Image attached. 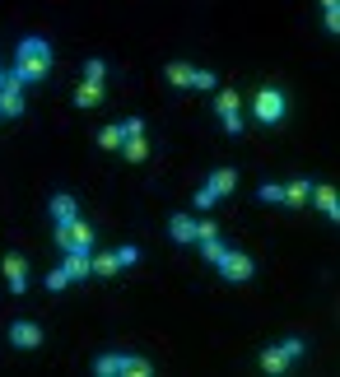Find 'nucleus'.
Returning <instances> with one entry per match:
<instances>
[{"label": "nucleus", "instance_id": "nucleus-6", "mask_svg": "<svg viewBox=\"0 0 340 377\" xmlns=\"http://www.w3.org/2000/svg\"><path fill=\"white\" fill-rule=\"evenodd\" d=\"M215 112L224 117V131H228V135H238V131H242V103H238V93H233V89H219Z\"/></svg>", "mask_w": 340, "mask_h": 377}, {"label": "nucleus", "instance_id": "nucleus-5", "mask_svg": "<svg viewBox=\"0 0 340 377\" xmlns=\"http://www.w3.org/2000/svg\"><path fill=\"white\" fill-rule=\"evenodd\" d=\"M215 266H219V275H224V279H233V284H242V279H252V275H257V266H252V256H242V252H228V247L219 252V261H215Z\"/></svg>", "mask_w": 340, "mask_h": 377}, {"label": "nucleus", "instance_id": "nucleus-16", "mask_svg": "<svg viewBox=\"0 0 340 377\" xmlns=\"http://www.w3.org/2000/svg\"><path fill=\"white\" fill-rule=\"evenodd\" d=\"M75 214H80V210H75V196H52V219H57V224H70Z\"/></svg>", "mask_w": 340, "mask_h": 377}, {"label": "nucleus", "instance_id": "nucleus-26", "mask_svg": "<svg viewBox=\"0 0 340 377\" xmlns=\"http://www.w3.org/2000/svg\"><path fill=\"white\" fill-rule=\"evenodd\" d=\"M215 191H210V187H201V191H196V210H210V205H215Z\"/></svg>", "mask_w": 340, "mask_h": 377}, {"label": "nucleus", "instance_id": "nucleus-10", "mask_svg": "<svg viewBox=\"0 0 340 377\" xmlns=\"http://www.w3.org/2000/svg\"><path fill=\"white\" fill-rule=\"evenodd\" d=\"M10 340L19 344V349H37V344H42V331H37L33 322H14L10 326Z\"/></svg>", "mask_w": 340, "mask_h": 377}, {"label": "nucleus", "instance_id": "nucleus-30", "mask_svg": "<svg viewBox=\"0 0 340 377\" xmlns=\"http://www.w3.org/2000/svg\"><path fill=\"white\" fill-rule=\"evenodd\" d=\"M126 135H145V126H140V122H136V117H131V122H126V126H122V140H126Z\"/></svg>", "mask_w": 340, "mask_h": 377}, {"label": "nucleus", "instance_id": "nucleus-1", "mask_svg": "<svg viewBox=\"0 0 340 377\" xmlns=\"http://www.w3.org/2000/svg\"><path fill=\"white\" fill-rule=\"evenodd\" d=\"M47 70H52V47H47V37H23L19 52H14V79H19V84H33Z\"/></svg>", "mask_w": 340, "mask_h": 377}, {"label": "nucleus", "instance_id": "nucleus-12", "mask_svg": "<svg viewBox=\"0 0 340 377\" xmlns=\"http://www.w3.org/2000/svg\"><path fill=\"white\" fill-rule=\"evenodd\" d=\"M289 364H294V359H289V349H284V344H280V349L271 344V349L261 354V373H284Z\"/></svg>", "mask_w": 340, "mask_h": 377}, {"label": "nucleus", "instance_id": "nucleus-31", "mask_svg": "<svg viewBox=\"0 0 340 377\" xmlns=\"http://www.w3.org/2000/svg\"><path fill=\"white\" fill-rule=\"evenodd\" d=\"M322 5H327V10H340V0H322Z\"/></svg>", "mask_w": 340, "mask_h": 377}, {"label": "nucleus", "instance_id": "nucleus-28", "mask_svg": "<svg viewBox=\"0 0 340 377\" xmlns=\"http://www.w3.org/2000/svg\"><path fill=\"white\" fill-rule=\"evenodd\" d=\"M66 284H70V275H66V270H61V266L52 270V275H47V289H66Z\"/></svg>", "mask_w": 340, "mask_h": 377}, {"label": "nucleus", "instance_id": "nucleus-17", "mask_svg": "<svg viewBox=\"0 0 340 377\" xmlns=\"http://www.w3.org/2000/svg\"><path fill=\"white\" fill-rule=\"evenodd\" d=\"M122 154L131 158V163H140V158H149V144H145V135H126V140H122Z\"/></svg>", "mask_w": 340, "mask_h": 377}, {"label": "nucleus", "instance_id": "nucleus-22", "mask_svg": "<svg viewBox=\"0 0 340 377\" xmlns=\"http://www.w3.org/2000/svg\"><path fill=\"white\" fill-rule=\"evenodd\" d=\"M196 243H201V256H205V261H219V252H224L219 233H210V238H196Z\"/></svg>", "mask_w": 340, "mask_h": 377}, {"label": "nucleus", "instance_id": "nucleus-3", "mask_svg": "<svg viewBox=\"0 0 340 377\" xmlns=\"http://www.w3.org/2000/svg\"><path fill=\"white\" fill-rule=\"evenodd\" d=\"M57 243H61V252H89L93 247V224H84L80 214L70 224H57Z\"/></svg>", "mask_w": 340, "mask_h": 377}, {"label": "nucleus", "instance_id": "nucleus-11", "mask_svg": "<svg viewBox=\"0 0 340 377\" xmlns=\"http://www.w3.org/2000/svg\"><path fill=\"white\" fill-rule=\"evenodd\" d=\"M205 187L215 191V196H228V191L238 187V173H233V168H215V173H210V182H205Z\"/></svg>", "mask_w": 340, "mask_h": 377}, {"label": "nucleus", "instance_id": "nucleus-19", "mask_svg": "<svg viewBox=\"0 0 340 377\" xmlns=\"http://www.w3.org/2000/svg\"><path fill=\"white\" fill-rule=\"evenodd\" d=\"M122 373L126 377H149L154 368H149V359H140V354H122Z\"/></svg>", "mask_w": 340, "mask_h": 377}, {"label": "nucleus", "instance_id": "nucleus-25", "mask_svg": "<svg viewBox=\"0 0 340 377\" xmlns=\"http://www.w3.org/2000/svg\"><path fill=\"white\" fill-rule=\"evenodd\" d=\"M219 79L210 75V70H192V89H215Z\"/></svg>", "mask_w": 340, "mask_h": 377}, {"label": "nucleus", "instance_id": "nucleus-24", "mask_svg": "<svg viewBox=\"0 0 340 377\" xmlns=\"http://www.w3.org/2000/svg\"><path fill=\"white\" fill-rule=\"evenodd\" d=\"M102 75H107V66H102L98 56H93L89 66H84V79H89V84H102Z\"/></svg>", "mask_w": 340, "mask_h": 377}, {"label": "nucleus", "instance_id": "nucleus-4", "mask_svg": "<svg viewBox=\"0 0 340 377\" xmlns=\"http://www.w3.org/2000/svg\"><path fill=\"white\" fill-rule=\"evenodd\" d=\"M136 261H140V247H117V252L89 256V275H117L122 266H136Z\"/></svg>", "mask_w": 340, "mask_h": 377}, {"label": "nucleus", "instance_id": "nucleus-29", "mask_svg": "<svg viewBox=\"0 0 340 377\" xmlns=\"http://www.w3.org/2000/svg\"><path fill=\"white\" fill-rule=\"evenodd\" d=\"M284 349H289V359H298V354H303V340H298V335H289V340H284Z\"/></svg>", "mask_w": 340, "mask_h": 377}, {"label": "nucleus", "instance_id": "nucleus-15", "mask_svg": "<svg viewBox=\"0 0 340 377\" xmlns=\"http://www.w3.org/2000/svg\"><path fill=\"white\" fill-rule=\"evenodd\" d=\"M61 270H66L70 279H84L89 275V252H66V266Z\"/></svg>", "mask_w": 340, "mask_h": 377}, {"label": "nucleus", "instance_id": "nucleus-23", "mask_svg": "<svg viewBox=\"0 0 340 377\" xmlns=\"http://www.w3.org/2000/svg\"><path fill=\"white\" fill-rule=\"evenodd\" d=\"M98 144H102V149H122V126H102Z\"/></svg>", "mask_w": 340, "mask_h": 377}, {"label": "nucleus", "instance_id": "nucleus-32", "mask_svg": "<svg viewBox=\"0 0 340 377\" xmlns=\"http://www.w3.org/2000/svg\"><path fill=\"white\" fill-rule=\"evenodd\" d=\"M0 84H5V70H0Z\"/></svg>", "mask_w": 340, "mask_h": 377}, {"label": "nucleus", "instance_id": "nucleus-7", "mask_svg": "<svg viewBox=\"0 0 340 377\" xmlns=\"http://www.w3.org/2000/svg\"><path fill=\"white\" fill-rule=\"evenodd\" d=\"M19 112H23V89L14 75H5V84H0V117H19Z\"/></svg>", "mask_w": 340, "mask_h": 377}, {"label": "nucleus", "instance_id": "nucleus-20", "mask_svg": "<svg viewBox=\"0 0 340 377\" xmlns=\"http://www.w3.org/2000/svg\"><path fill=\"white\" fill-rule=\"evenodd\" d=\"M192 70H196V66H187V61H172V66L163 70V75H168L172 84H177V89H192Z\"/></svg>", "mask_w": 340, "mask_h": 377}, {"label": "nucleus", "instance_id": "nucleus-27", "mask_svg": "<svg viewBox=\"0 0 340 377\" xmlns=\"http://www.w3.org/2000/svg\"><path fill=\"white\" fill-rule=\"evenodd\" d=\"M257 196L271 205V200H280V182H266V187H257Z\"/></svg>", "mask_w": 340, "mask_h": 377}, {"label": "nucleus", "instance_id": "nucleus-8", "mask_svg": "<svg viewBox=\"0 0 340 377\" xmlns=\"http://www.w3.org/2000/svg\"><path fill=\"white\" fill-rule=\"evenodd\" d=\"M0 266H5V279H10V289L14 294H23V289H28V261H23V256H5V261H0Z\"/></svg>", "mask_w": 340, "mask_h": 377}, {"label": "nucleus", "instance_id": "nucleus-21", "mask_svg": "<svg viewBox=\"0 0 340 377\" xmlns=\"http://www.w3.org/2000/svg\"><path fill=\"white\" fill-rule=\"evenodd\" d=\"M93 373H98V377H122V354H98Z\"/></svg>", "mask_w": 340, "mask_h": 377}, {"label": "nucleus", "instance_id": "nucleus-13", "mask_svg": "<svg viewBox=\"0 0 340 377\" xmlns=\"http://www.w3.org/2000/svg\"><path fill=\"white\" fill-rule=\"evenodd\" d=\"M307 196H312V182H303V178H298V182H284V187H280L284 205H303Z\"/></svg>", "mask_w": 340, "mask_h": 377}, {"label": "nucleus", "instance_id": "nucleus-14", "mask_svg": "<svg viewBox=\"0 0 340 377\" xmlns=\"http://www.w3.org/2000/svg\"><path fill=\"white\" fill-rule=\"evenodd\" d=\"M312 200H317V210L327 214V219H336V214H340V200H336V191H331V187H312Z\"/></svg>", "mask_w": 340, "mask_h": 377}, {"label": "nucleus", "instance_id": "nucleus-18", "mask_svg": "<svg viewBox=\"0 0 340 377\" xmlns=\"http://www.w3.org/2000/svg\"><path fill=\"white\" fill-rule=\"evenodd\" d=\"M75 103H80V108H98V103H102V84H89V79H84L80 89H75Z\"/></svg>", "mask_w": 340, "mask_h": 377}, {"label": "nucleus", "instance_id": "nucleus-2", "mask_svg": "<svg viewBox=\"0 0 340 377\" xmlns=\"http://www.w3.org/2000/svg\"><path fill=\"white\" fill-rule=\"evenodd\" d=\"M284 108H289V98H284L280 89H257V98H252V112H257V122H266V126H280L284 122Z\"/></svg>", "mask_w": 340, "mask_h": 377}, {"label": "nucleus", "instance_id": "nucleus-9", "mask_svg": "<svg viewBox=\"0 0 340 377\" xmlns=\"http://www.w3.org/2000/svg\"><path fill=\"white\" fill-rule=\"evenodd\" d=\"M168 233L177 238V243H196V238H201V219H192V214H177V219H168Z\"/></svg>", "mask_w": 340, "mask_h": 377}]
</instances>
